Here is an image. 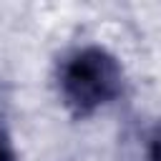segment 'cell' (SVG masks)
<instances>
[{"label": "cell", "instance_id": "1", "mask_svg": "<svg viewBox=\"0 0 161 161\" xmlns=\"http://www.w3.org/2000/svg\"><path fill=\"white\" fill-rule=\"evenodd\" d=\"M123 65L103 45H80L68 50L55 70L58 96L65 111L83 121L111 106L123 93Z\"/></svg>", "mask_w": 161, "mask_h": 161}, {"label": "cell", "instance_id": "2", "mask_svg": "<svg viewBox=\"0 0 161 161\" xmlns=\"http://www.w3.org/2000/svg\"><path fill=\"white\" fill-rule=\"evenodd\" d=\"M116 161H161V116H133L123 123Z\"/></svg>", "mask_w": 161, "mask_h": 161}, {"label": "cell", "instance_id": "3", "mask_svg": "<svg viewBox=\"0 0 161 161\" xmlns=\"http://www.w3.org/2000/svg\"><path fill=\"white\" fill-rule=\"evenodd\" d=\"M0 161H18V153L13 148V141H10V136L5 133L3 126H0Z\"/></svg>", "mask_w": 161, "mask_h": 161}]
</instances>
